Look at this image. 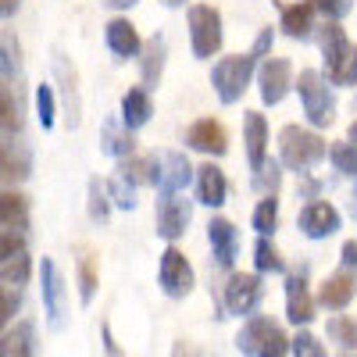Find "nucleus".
Returning <instances> with one entry per match:
<instances>
[{"mask_svg":"<svg viewBox=\"0 0 357 357\" xmlns=\"http://www.w3.org/2000/svg\"><path fill=\"white\" fill-rule=\"evenodd\" d=\"M236 350L243 357H289L293 340L268 314H250V318H243L240 333H236Z\"/></svg>","mask_w":357,"mask_h":357,"instance_id":"1","label":"nucleus"},{"mask_svg":"<svg viewBox=\"0 0 357 357\" xmlns=\"http://www.w3.org/2000/svg\"><path fill=\"white\" fill-rule=\"evenodd\" d=\"M325 158H329V143H325L314 129H304L296 122L279 129V161H282V168L304 175L307 168L321 165Z\"/></svg>","mask_w":357,"mask_h":357,"instance_id":"2","label":"nucleus"},{"mask_svg":"<svg viewBox=\"0 0 357 357\" xmlns=\"http://www.w3.org/2000/svg\"><path fill=\"white\" fill-rule=\"evenodd\" d=\"M321 57H325V72H329L333 86H357V43L343 33L340 22H325L321 29Z\"/></svg>","mask_w":357,"mask_h":357,"instance_id":"3","label":"nucleus"},{"mask_svg":"<svg viewBox=\"0 0 357 357\" xmlns=\"http://www.w3.org/2000/svg\"><path fill=\"white\" fill-rule=\"evenodd\" d=\"M296 93H301L304 118L311 129H325L336 122V97H333V82L325 79L318 68H304L296 75Z\"/></svg>","mask_w":357,"mask_h":357,"instance_id":"4","label":"nucleus"},{"mask_svg":"<svg viewBox=\"0 0 357 357\" xmlns=\"http://www.w3.org/2000/svg\"><path fill=\"white\" fill-rule=\"evenodd\" d=\"M257 68H261V65H257L254 54H229V57H222V61H215V68H211V86H215L218 100H222L225 107L240 104L243 93H247V86H250V79L257 75Z\"/></svg>","mask_w":357,"mask_h":357,"instance_id":"5","label":"nucleus"},{"mask_svg":"<svg viewBox=\"0 0 357 357\" xmlns=\"http://www.w3.org/2000/svg\"><path fill=\"white\" fill-rule=\"evenodd\" d=\"M186 22H190V43H193V57H200V61H207V57H215V54L222 50V40H225L218 8H211V4H190Z\"/></svg>","mask_w":357,"mask_h":357,"instance_id":"6","label":"nucleus"},{"mask_svg":"<svg viewBox=\"0 0 357 357\" xmlns=\"http://www.w3.org/2000/svg\"><path fill=\"white\" fill-rule=\"evenodd\" d=\"M158 286H161V293L168 296V301H186V296L193 293V286H197V275H193L190 257L178 250L175 243H168L165 254H161V264H158Z\"/></svg>","mask_w":357,"mask_h":357,"instance_id":"7","label":"nucleus"},{"mask_svg":"<svg viewBox=\"0 0 357 357\" xmlns=\"http://www.w3.org/2000/svg\"><path fill=\"white\" fill-rule=\"evenodd\" d=\"M261 296H264L261 272H229L222 286V307L236 318H250L261 307Z\"/></svg>","mask_w":357,"mask_h":357,"instance_id":"8","label":"nucleus"},{"mask_svg":"<svg viewBox=\"0 0 357 357\" xmlns=\"http://www.w3.org/2000/svg\"><path fill=\"white\" fill-rule=\"evenodd\" d=\"M40 286H43V311H47V325L54 333L65 329V318H68V301H65V275L57 268L54 257L40 261Z\"/></svg>","mask_w":357,"mask_h":357,"instance_id":"9","label":"nucleus"},{"mask_svg":"<svg viewBox=\"0 0 357 357\" xmlns=\"http://www.w3.org/2000/svg\"><path fill=\"white\" fill-rule=\"evenodd\" d=\"M289 89H296V79H293V65L286 57H264L261 68H257V93H261V104L264 107H275L289 97Z\"/></svg>","mask_w":357,"mask_h":357,"instance_id":"10","label":"nucleus"},{"mask_svg":"<svg viewBox=\"0 0 357 357\" xmlns=\"http://www.w3.org/2000/svg\"><path fill=\"white\" fill-rule=\"evenodd\" d=\"M190 222H193V200H186L183 193H161L158 211H154V225H158L161 240H168V243L183 240Z\"/></svg>","mask_w":357,"mask_h":357,"instance_id":"11","label":"nucleus"},{"mask_svg":"<svg viewBox=\"0 0 357 357\" xmlns=\"http://www.w3.org/2000/svg\"><path fill=\"white\" fill-rule=\"evenodd\" d=\"M296 225H301L307 240H329V236H336L343 229V215L329 200H307L301 207V215H296Z\"/></svg>","mask_w":357,"mask_h":357,"instance_id":"12","label":"nucleus"},{"mask_svg":"<svg viewBox=\"0 0 357 357\" xmlns=\"http://www.w3.org/2000/svg\"><path fill=\"white\" fill-rule=\"evenodd\" d=\"M314 307H318V296H311L304 268L301 272H289L286 275V318H289V325L307 329V325L314 321Z\"/></svg>","mask_w":357,"mask_h":357,"instance_id":"13","label":"nucleus"},{"mask_svg":"<svg viewBox=\"0 0 357 357\" xmlns=\"http://www.w3.org/2000/svg\"><path fill=\"white\" fill-rule=\"evenodd\" d=\"M186 146L197 154H207V158H222L229 151V132L218 118H197L186 129Z\"/></svg>","mask_w":357,"mask_h":357,"instance_id":"14","label":"nucleus"},{"mask_svg":"<svg viewBox=\"0 0 357 357\" xmlns=\"http://www.w3.org/2000/svg\"><path fill=\"white\" fill-rule=\"evenodd\" d=\"M158 193H183L190 186V178L197 175V168L190 165V158L183 151H161L158 154Z\"/></svg>","mask_w":357,"mask_h":357,"instance_id":"15","label":"nucleus"},{"mask_svg":"<svg viewBox=\"0 0 357 357\" xmlns=\"http://www.w3.org/2000/svg\"><path fill=\"white\" fill-rule=\"evenodd\" d=\"M207 243H211V257L218 268H232L236 264V250H240V232L225 215H215L207 222Z\"/></svg>","mask_w":357,"mask_h":357,"instance_id":"16","label":"nucleus"},{"mask_svg":"<svg viewBox=\"0 0 357 357\" xmlns=\"http://www.w3.org/2000/svg\"><path fill=\"white\" fill-rule=\"evenodd\" d=\"M357 293V272L354 268H340V272L325 275L318 286V304L329 307V311H343Z\"/></svg>","mask_w":357,"mask_h":357,"instance_id":"17","label":"nucleus"},{"mask_svg":"<svg viewBox=\"0 0 357 357\" xmlns=\"http://www.w3.org/2000/svg\"><path fill=\"white\" fill-rule=\"evenodd\" d=\"M104 43H107V50L118 57V61L143 54V40H139V33H136V25H132L129 18H122V15L111 18V22L104 25Z\"/></svg>","mask_w":357,"mask_h":357,"instance_id":"18","label":"nucleus"},{"mask_svg":"<svg viewBox=\"0 0 357 357\" xmlns=\"http://www.w3.org/2000/svg\"><path fill=\"white\" fill-rule=\"evenodd\" d=\"M229 200V178L215 161H204L197 168V204L204 207H222Z\"/></svg>","mask_w":357,"mask_h":357,"instance_id":"19","label":"nucleus"},{"mask_svg":"<svg viewBox=\"0 0 357 357\" xmlns=\"http://www.w3.org/2000/svg\"><path fill=\"white\" fill-rule=\"evenodd\" d=\"M154 114V100H151V89L146 86H132L122 93V111H118V122H122L126 129H143L146 122H151Z\"/></svg>","mask_w":357,"mask_h":357,"instance_id":"20","label":"nucleus"},{"mask_svg":"<svg viewBox=\"0 0 357 357\" xmlns=\"http://www.w3.org/2000/svg\"><path fill=\"white\" fill-rule=\"evenodd\" d=\"M243 143H247V165L250 172L268 161V122L261 111H243Z\"/></svg>","mask_w":357,"mask_h":357,"instance_id":"21","label":"nucleus"},{"mask_svg":"<svg viewBox=\"0 0 357 357\" xmlns=\"http://www.w3.org/2000/svg\"><path fill=\"white\" fill-rule=\"evenodd\" d=\"M314 0H301V4H282V18H279V29L289 36V40H311L314 36Z\"/></svg>","mask_w":357,"mask_h":357,"instance_id":"22","label":"nucleus"},{"mask_svg":"<svg viewBox=\"0 0 357 357\" xmlns=\"http://www.w3.org/2000/svg\"><path fill=\"white\" fill-rule=\"evenodd\" d=\"M33 354H36V325L29 318L8 325L4 340H0V357H33Z\"/></svg>","mask_w":357,"mask_h":357,"instance_id":"23","label":"nucleus"},{"mask_svg":"<svg viewBox=\"0 0 357 357\" xmlns=\"http://www.w3.org/2000/svg\"><path fill=\"white\" fill-rule=\"evenodd\" d=\"M0 165H4V183H25L33 175V158H29L25 143H15L11 136H4V151H0Z\"/></svg>","mask_w":357,"mask_h":357,"instance_id":"24","label":"nucleus"},{"mask_svg":"<svg viewBox=\"0 0 357 357\" xmlns=\"http://www.w3.org/2000/svg\"><path fill=\"white\" fill-rule=\"evenodd\" d=\"M165 57H168V43L165 36H151L143 43V54H139V75H143V86L151 89L161 82V72H165Z\"/></svg>","mask_w":357,"mask_h":357,"instance_id":"25","label":"nucleus"},{"mask_svg":"<svg viewBox=\"0 0 357 357\" xmlns=\"http://www.w3.org/2000/svg\"><path fill=\"white\" fill-rule=\"evenodd\" d=\"M54 72H57V79H61V97H65V107H68V126L75 129V126H79V111H82V104H79L75 68L68 65V57H65L61 50L54 54Z\"/></svg>","mask_w":357,"mask_h":357,"instance_id":"26","label":"nucleus"},{"mask_svg":"<svg viewBox=\"0 0 357 357\" xmlns=\"http://www.w3.org/2000/svg\"><path fill=\"white\" fill-rule=\"evenodd\" d=\"M118 172H122L129 183H136V186H158V154H132V158H126V161H118Z\"/></svg>","mask_w":357,"mask_h":357,"instance_id":"27","label":"nucleus"},{"mask_svg":"<svg viewBox=\"0 0 357 357\" xmlns=\"http://www.w3.org/2000/svg\"><path fill=\"white\" fill-rule=\"evenodd\" d=\"M0 222H4V229L29 232V200L11 186L4 190V197H0Z\"/></svg>","mask_w":357,"mask_h":357,"instance_id":"28","label":"nucleus"},{"mask_svg":"<svg viewBox=\"0 0 357 357\" xmlns=\"http://www.w3.org/2000/svg\"><path fill=\"white\" fill-rule=\"evenodd\" d=\"M104 154L118 158V161H126L136 154V139H132V129L126 126H114V122H104Z\"/></svg>","mask_w":357,"mask_h":357,"instance_id":"29","label":"nucleus"},{"mask_svg":"<svg viewBox=\"0 0 357 357\" xmlns=\"http://www.w3.org/2000/svg\"><path fill=\"white\" fill-rule=\"evenodd\" d=\"M325 336H329L340 350L357 354V318L354 314H333L329 321H325Z\"/></svg>","mask_w":357,"mask_h":357,"instance_id":"30","label":"nucleus"},{"mask_svg":"<svg viewBox=\"0 0 357 357\" xmlns=\"http://www.w3.org/2000/svg\"><path fill=\"white\" fill-rule=\"evenodd\" d=\"M111 193L107 186L100 183V178H89V190H86V211H89V222H97V225H107L111 218Z\"/></svg>","mask_w":357,"mask_h":357,"instance_id":"31","label":"nucleus"},{"mask_svg":"<svg viewBox=\"0 0 357 357\" xmlns=\"http://www.w3.org/2000/svg\"><path fill=\"white\" fill-rule=\"evenodd\" d=\"M254 268L261 275H282L286 272V261L268 236H257V243H254Z\"/></svg>","mask_w":357,"mask_h":357,"instance_id":"32","label":"nucleus"},{"mask_svg":"<svg viewBox=\"0 0 357 357\" xmlns=\"http://www.w3.org/2000/svg\"><path fill=\"white\" fill-rule=\"evenodd\" d=\"M0 47H4V57H0V68H4V86H15L18 75H22V50H18V40H15L11 29H4Z\"/></svg>","mask_w":357,"mask_h":357,"instance_id":"33","label":"nucleus"},{"mask_svg":"<svg viewBox=\"0 0 357 357\" xmlns=\"http://www.w3.org/2000/svg\"><path fill=\"white\" fill-rule=\"evenodd\" d=\"M97 286H100V279H97V257L86 250V254L79 257V301H82V307L93 304Z\"/></svg>","mask_w":357,"mask_h":357,"instance_id":"34","label":"nucleus"},{"mask_svg":"<svg viewBox=\"0 0 357 357\" xmlns=\"http://www.w3.org/2000/svg\"><path fill=\"white\" fill-rule=\"evenodd\" d=\"M29 275H33V257H29L25 250L0 261V279H4V286H25Z\"/></svg>","mask_w":357,"mask_h":357,"instance_id":"35","label":"nucleus"},{"mask_svg":"<svg viewBox=\"0 0 357 357\" xmlns=\"http://www.w3.org/2000/svg\"><path fill=\"white\" fill-rule=\"evenodd\" d=\"M254 190L261 197H275L279 186H282V161H264L261 168H254Z\"/></svg>","mask_w":357,"mask_h":357,"instance_id":"36","label":"nucleus"},{"mask_svg":"<svg viewBox=\"0 0 357 357\" xmlns=\"http://www.w3.org/2000/svg\"><path fill=\"white\" fill-rule=\"evenodd\" d=\"M254 229H257V236H272L275 232V225H279V200L275 197H261L257 200V207H254Z\"/></svg>","mask_w":357,"mask_h":357,"instance_id":"37","label":"nucleus"},{"mask_svg":"<svg viewBox=\"0 0 357 357\" xmlns=\"http://www.w3.org/2000/svg\"><path fill=\"white\" fill-rule=\"evenodd\" d=\"M0 107H4V114H0L4 136L22 132V107H18V97H15V86H4V89H0Z\"/></svg>","mask_w":357,"mask_h":357,"instance_id":"38","label":"nucleus"},{"mask_svg":"<svg viewBox=\"0 0 357 357\" xmlns=\"http://www.w3.org/2000/svg\"><path fill=\"white\" fill-rule=\"evenodd\" d=\"M329 161L340 175H354L357 178V143L343 139V143H333L329 146Z\"/></svg>","mask_w":357,"mask_h":357,"instance_id":"39","label":"nucleus"},{"mask_svg":"<svg viewBox=\"0 0 357 357\" xmlns=\"http://www.w3.org/2000/svg\"><path fill=\"white\" fill-rule=\"evenodd\" d=\"M54 111H57L54 86H50V82H40V86H36V118H40L43 132H47V129H54Z\"/></svg>","mask_w":357,"mask_h":357,"instance_id":"40","label":"nucleus"},{"mask_svg":"<svg viewBox=\"0 0 357 357\" xmlns=\"http://www.w3.org/2000/svg\"><path fill=\"white\" fill-rule=\"evenodd\" d=\"M107 193H111L114 207H122V211H132V207H136V183H129L122 172L107 183Z\"/></svg>","mask_w":357,"mask_h":357,"instance_id":"41","label":"nucleus"},{"mask_svg":"<svg viewBox=\"0 0 357 357\" xmlns=\"http://www.w3.org/2000/svg\"><path fill=\"white\" fill-rule=\"evenodd\" d=\"M293 357H329V350H325V343L311 333V329H296L293 336Z\"/></svg>","mask_w":357,"mask_h":357,"instance_id":"42","label":"nucleus"},{"mask_svg":"<svg viewBox=\"0 0 357 357\" xmlns=\"http://www.w3.org/2000/svg\"><path fill=\"white\" fill-rule=\"evenodd\" d=\"M318 15H325V22H343L354 11V0H314Z\"/></svg>","mask_w":357,"mask_h":357,"instance_id":"43","label":"nucleus"},{"mask_svg":"<svg viewBox=\"0 0 357 357\" xmlns=\"http://www.w3.org/2000/svg\"><path fill=\"white\" fill-rule=\"evenodd\" d=\"M18 307H22V286H4V301H0V321H4V329L11 325Z\"/></svg>","mask_w":357,"mask_h":357,"instance_id":"44","label":"nucleus"},{"mask_svg":"<svg viewBox=\"0 0 357 357\" xmlns=\"http://www.w3.org/2000/svg\"><path fill=\"white\" fill-rule=\"evenodd\" d=\"M25 250V232H15V229H4L0 232V261L4 257H15Z\"/></svg>","mask_w":357,"mask_h":357,"instance_id":"45","label":"nucleus"},{"mask_svg":"<svg viewBox=\"0 0 357 357\" xmlns=\"http://www.w3.org/2000/svg\"><path fill=\"white\" fill-rule=\"evenodd\" d=\"M272 43H275V33H272V25H264L257 33V40H254V47H250V54L257 57V61H264V57H272Z\"/></svg>","mask_w":357,"mask_h":357,"instance_id":"46","label":"nucleus"},{"mask_svg":"<svg viewBox=\"0 0 357 357\" xmlns=\"http://www.w3.org/2000/svg\"><path fill=\"white\" fill-rule=\"evenodd\" d=\"M100 343H104V354H107V357H126V350L114 343V333H111V325H107V321L100 325Z\"/></svg>","mask_w":357,"mask_h":357,"instance_id":"47","label":"nucleus"},{"mask_svg":"<svg viewBox=\"0 0 357 357\" xmlns=\"http://www.w3.org/2000/svg\"><path fill=\"white\" fill-rule=\"evenodd\" d=\"M340 261H343V268H357V240H347V243H343Z\"/></svg>","mask_w":357,"mask_h":357,"instance_id":"48","label":"nucleus"},{"mask_svg":"<svg viewBox=\"0 0 357 357\" xmlns=\"http://www.w3.org/2000/svg\"><path fill=\"white\" fill-rule=\"evenodd\" d=\"M172 357H197V347H193L190 340H178L175 350H172Z\"/></svg>","mask_w":357,"mask_h":357,"instance_id":"49","label":"nucleus"},{"mask_svg":"<svg viewBox=\"0 0 357 357\" xmlns=\"http://www.w3.org/2000/svg\"><path fill=\"white\" fill-rule=\"evenodd\" d=\"M18 8H22V0H0V15H4V22H8Z\"/></svg>","mask_w":357,"mask_h":357,"instance_id":"50","label":"nucleus"},{"mask_svg":"<svg viewBox=\"0 0 357 357\" xmlns=\"http://www.w3.org/2000/svg\"><path fill=\"white\" fill-rule=\"evenodd\" d=\"M104 4L111 8V11H129V8H136L139 0H104Z\"/></svg>","mask_w":357,"mask_h":357,"instance_id":"51","label":"nucleus"},{"mask_svg":"<svg viewBox=\"0 0 357 357\" xmlns=\"http://www.w3.org/2000/svg\"><path fill=\"white\" fill-rule=\"evenodd\" d=\"M347 139H350V143H357V118H354L350 129H347Z\"/></svg>","mask_w":357,"mask_h":357,"instance_id":"52","label":"nucleus"},{"mask_svg":"<svg viewBox=\"0 0 357 357\" xmlns=\"http://www.w3.org/2000/svg\"><path fill=\"white\" fill-rule=\"evenodd\" d=\"M340 357H357V354H354V350H347V354H340Z\"/></svg>","mask_w":357,"mask_h":357,"instance_id":"53","label":"nucleus"},{"mask_svg":"<svg viewBox=\"0 0 357 357\" xmlns=\"http://www.w3.org/2000/svg\"><path fill=\"white\" fill-rule=\"evenodd\" d=\"M354 111H357V97H354Z\"/></svg>","mask_w":357,"mask_h":357,"instance_id":"54","label":"nucleus"},{"mask_svg":"<svg viewBox=\"0 0 357 357\" xmlns=\"http://www.w3.org/2000/svg\"><path fill=\"white\" fill-rule=\"evenodd\" d=\"M354 193H357V190H354Z\"/></svg>","mask_w":357,"mask_h":357,"instance_id":"55","label":"nucleus"}]
</instances>
